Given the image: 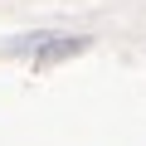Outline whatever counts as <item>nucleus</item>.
I'll return each instance as SVG.
<instances>
[{
	"instance_id": "f257e3e1",
	"label": "nucleus",
	"mask_w": 146,
	"mask_h": 146,
	"mask_svg": "<svg viewBox=\"0 0 146 146\" xmlns=\"http://www.w3.org/2000/svg\"><path fill=\"white\" fill-rule=\"evenodd\" d=\"M73 49H83V39H49V49L39 54V63H54V58H63V54H73Z\"/></svg>"
}]
</instances>
